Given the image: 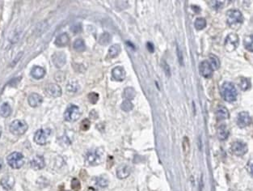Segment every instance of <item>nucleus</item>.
<instances>
[{"mask_svg":"<svg viewBox=\"0 0 253 191\" xmlns=\"http://www.w3.org/2000/svg\"><path fill=\"white\" fill-rule=\"evenodd\" d=\"M222 96L227 102H233L236 100L238 92L235 85L231 82H225L221 87Z\"/></svg>","mask_w":253,"mask_h":191,"instance_id":"nucleus-1","label":"nucleus"},{"mask_svg":"<svg viewBox=\"0 0 253 191\" xmlns=\"http://www.w3.org/2000/svg\"><path fill=\"white\" fill-rule=\"evenodd\" d=\"M243 21V16L242 12L236 9L229 10L227 12V22L230 27L236 28L240 25Z\"/></svg>","mask_w":253,"mask_h":191,"instance_id":"nucleus-2","label":"nucleus"},{"mask_svg":"<svg viewBox=\"0 0 253 191\" xmlns=\"http://www.w3.org/2000/svg\"><path fill=\"white\" fill-rule=\"evenodd\" d=\"M103 160V152L100 149H95V150L89 151L87 154L86 155L85 162L87 165L90 166H95V165H100Z\"/></svg>","mask_w":253,"mask_h":191,"instance_id":"nucleus-3","label":"nucleus"},{"mask_svg":"<svg viewBox=\"0 0 253 191\" xmlns=\"http://www.w3.org/2000/svg\"><path fill=\"white\" fill-rule=\"evenodd\" d=\"M7 161L9 166H11L12 169H18L24 165V157L20 152H15L9 155L7 158Z\"/></svg>","mask_w":253,"mask_h":191,"instance_id":"nucleus-4","label":"nucleus"},{"mask_svg":"<svg viewBox=\"0 0 253 191\" xmlns=\"http://www.w3.org/2000/svg\"><path fill=\"white\" fill-rule=\"evenodd\" d=\"M51 134H52V130L50 129H40L35 133L34 142L38 145H46L50 140Z\"/></svg>","mask_w":253,"mask_h":191,"instance_id":"nucleus-5","label":"nucleus"},{"mask_svg":"<svg viewBox=\"0 0 253 191\" xmlns=\"http://www.w3.org/2000/svg\"><path fill=\"white\" fill-rule=\"evenodd\" d=\"M28 126L24 120H15L10 125V131L15 135H22L28 130Z\"/></svg>","mask_w":253,"mask_h":191,"instance_id":"nucleus-6","label":"nucleus"},{"mask_svg":"<svg viewBox=\"0 0 253 191\" xmlns=\"http://www.w3.org/2000/svg\"><path fill=\"white\" fill-rule=\"evenodd\" d=\"M81 116L80 109L75 104H70L64 113V118L70 122H76Z\"/></svg>","mask_w":253,"mask_h":191,"instance_id":"nucleus-7","label":"nucleus"},{"mask_svg":"<svg viewBox=\"0 0 253 191\" xmlns=\"http://www.w3.org/2000/svg\"><path fill=\"white\" fill-rule=\"evenodd\" d=\"M239 44V38L238 35L235 33H230L225 40V48L228 52L235 50Z\"/></svg>","mask_w":253,"mask_h":191,"instance_id":"nucleus-8","label":"nucleus"},{"mask_svg":"<svg viewBox=\"0 0 253 191\" xmlns=\"http://www.w3.org/2000/svg\"><path fill=\"white\" fill-rule=\"evenodd\" d=\"M231 150L234 155L237 156H243L247 152V145L242 141L234 142L231 147Z\"/></svg>","mask_w":253,"mask_h":191,"instance_id":"nucleus-9","label":"nucleus"},{"mask_svg":"<svg viewBox=\"0 0 253 191\" xmlns=\"http://www.w3.org/2000/svg\"><path fill=\"white\" fill-rule=\"evenodd\" d=\"M252 122L251 116L247 112H241L237 117V125L240 128H244L246 126H250Z\"/></svg>","mask_w":253,"mask_h":191,"instance_id":"nucleus-10","label":"nucleus"},{"mask_svg":"<svg viewBox=\"0 0 253 191\" xmlns=\"http://www.w3.org/2000/svg\"><path fill=\"white\" fill-rule=\"evenodd\" d=\"M52 61L57 68L62 67L66 63V56L63 52H56L52 56Z\"/></svg>","mask_w":253,"mask_h":191,"instance_id":"nucleus-11","label":"nucleus"},{"mask_svg":"<svg viewBox=\"0 0 253 191\" xmlns=\"http://www.w3.org/2000/svg\"><path fill=\"white\" fill-rule=\"evenodd\" d=\"M46 93L51 97L56 98L62 96V91L59 85L55 84V83H50L46 87Z\"/></svg>","mask_w":253,"mask_h":191,"instance_id":"nucleus-12","label":"nucleus"},{"mask_svg":"<svg viewBox=\"0 0 253 191\" xmlns=\"http://www.w3.org/2000/svg\"><path fill=\"white\" fill-rule=\"evenodd\" d=\"M200 72H201V75L205 77L206 79L211 78L214 73L211 66L210 65V63L208 61H203L201 62L200 64Z\"/></svg>","mask_w":253,"mask_h":191,"instance_id":"nucleus-13","label":"nucleus"},{"mask_svg":"<svg viewBox=\"0 0 253 191\" xmlns=\"http://www.w3.org/2000/svg\"><path fill=\"white\" fill-rule=\"evenodd\" d=\"M126 72L123 67L118 66L112 70V77L114 80L123 81L126 79Z\"/></svg>","mask_w":253,"mask_h":191,"instance_id":"nucleus-14","label":"nucleus"},{"mask_svg":"<svg viewBox=\"0 0 253 191\" xmlns=\"http://www.w3.org/2000/svg\"><path fill=\"white\" fill-rule=\"evenodd\" d=\"M31 168L34 170H41L45 168L46 166V162H45V159L41 156H37L31 161L30 162Z\"/></svg>","mask_w":253,"mask_h":191,"instance_id":"nucleus-15","label":"nucleus"},{"mask_svg":"<svg viewBox=\"0 0 253 191\" xmlns=\"http://www.w3.org/2000/svg\"><path fill=\"white\" fill-rule=\"evenodd\" d=\"M131 169L129 165H121L117 169V177L119 179H125L130 175Z\"/></svg>","mask_w":253,"mask_h":191,"instance_id":"nucleus-16","label":"nucleus"},{"mask_svg":"<svg viewBox=\"0 0 253 191\" xmlns=\"http://www.w3.org/2000/svg\"><path fill=\"white\" fill-rule=\"evenodd\" d=\"M43 101V98L41 95L37 93H32L28 98V102L31 107L35 108L41 105V104Z\"/></svg>","mask_w":253,"mask_h":191,"instance_id":"nucleus-17","label":"nucleus"},{"mask_svg":"<svg viewBox=\"0 0 253 191\" xmlns=\"http://www.w3.org/2000/svg\"><path fill=\"white\" fill-rule=\"evenodd\" d=\"M46 70L43 67H39V66H35L31 70L30 74L33 79H41L46 75Z\"/></svg>","mask_w":253,"mask_h":191,"instance_id":"nucleus-18","label":"nucleus"},{"mask_svg":"<svg viewBox=\"0 0 253 191\" xmlns=\"http://www.w3.org/2000/svg\"><path fill=\"white\" fill-rule=\"evenodd\" d=\"M0 183L3 189L6 190H10L13 188L15 185V179L12 176H5L2 178Z\"/></svg>","mask_w":253,"mask_h":191,"instance_id":"nucleus-19","label":"nucleus"},{"mask_svg":"<svg viewBox=\"0 0 253 191\" xmlns=\"http://www.w3.org/2000/svg\"><path fill=\"white\" fill-rule=\"evenodd\" d=\"M70 42V37L67 33H62L58 35L55 39V45L58 47H65Z\"/></svg>","mask_w":253,"mask_h":191,"instance_id":"nucleus-20","label":"nucleus"},{"mask_svg":"<svg viewBox=\"0 0 253 191\" xmlns=\"http://www.w3.org/2000/svg\"><path fill=\"white\" fill-rule=\"evenodd\" d=\"M229 135L230 131L225 124H223L220 126H219V128L217 130V135H218L219 140L224 141V140L227 139V138L229 137Z\"/></svg>","mask_w":253,"mask_h":191,"instance_id":"nucleus-21","label":"nucleus"},{"mask_svg":"<svg viewBox=\"0 0 253 191\" xmlns=\"http://www.w3.org/2000/svg\"><path fill=\"white\" fill-rule=\"evenodd\" d=\"M230 117L228 109L224 105H219L216 109V117L219 120L228 119Z\"/></svg>","mask_w":253,"mask_h":191,"instance_id":"nucleus-22","label":"nucleus"},{"mask_svg":"<svg viewBox=\"0 0 253 191\" xmlns=\"http://www.w3.org/2000/svg\"><path fill=\"white\" fill-rule=\"evenodd\" d=\"M121 46L118 44H114L108 49V56L109 59H114L116 57H117L120 55L121 53Z\"/></svg>","mask_w":253,"mask_h":191,"instance_id":"nucleus-23","label":"nucleus"},{"mask_svg":"<svg viewBox=\"0 0 253 191\" xmlns=\"http://www.w3.org/2000/svg\"><path fill=\"white\" fill-rule=\"evenodd\" d=\"M209 63L210 65L211 66L213 71H216V70H219V67H220V61H219V59L216 55H211L209 57Z\"/></svg>","mask_w":253,"mask_h":191,"instance_id":"nucleus-24","label":"nucleus"},{"mask_svg":"<svg viewBox=\"0 0 253 191\" xmlns=\"http://www.w3.org/2000/svg\"><path fill=\"white\" fill-rule=\"evenodd\" d=\"M11 108L8 103H3L0 108V115L2 117H7L11 115Z\"/></svg>","mask_w":253,"mask_h":191,"instance_id":"nucleus-25","label":"nucleus"},{"mask_svg":"<svg viewBox=\"0 0 253 191\" xmlns=\"http://www.w3.org/2000/svg\"><path fill=\"white\" fill-rule=\"evenodd\" d=\"M74 49L78 52H83L86 50V45L82 39H77L73 44Z\"/></svg>","mask_w":253,"mask_h":191,"instance_id":"nucleus-26","label":"nucleus"},{"mask_svg":"<svg viewBox=\"0 0 253 191\" xmlns=\"http://www.w3.org/2000/svg\"><path fill=\"white\" fill-rule=\"evenodd\" d=\"M136 96V91L134 87H128L124 90V96L126 100H133Z\"/></svg>","mask_w":253,"mask_h":191,"instance_id":"nucleus-27","label":"nucleus"},{"mask_svg":"<svg viewBox=\"0 0 253 191\" xmlns=\"http://www.w3.org/2000/svg\"><path fill=\"white\" fill-rule=\"evenodd\" d=\"M112 37L108 33H104L100 35V38H99V43L102 46H107L108 44L110 43Z\"/></svg>","mask_w":253,"mask_h":191,"instance_id":"nucleus-28","label":"nucleus"},{"mask_svg":"<svg viewBox=\"0 0 253 191\" xmlns=\"http://www.w3.org/2000/svg\"><path fill=\"white\" fill-rule=\"evenodd\" d=\"M206 20L205 18L203 17H198L196 19L194 22V26L195 28H197V30H201V29H204V28L206 27Z\"/></svg>","mask_w":253,"mask_h":191,"instance_id":"nucleus-29","label":"nucleus"},{"mask_svg":"<svg viewBox=\"0 0 253 191\" xmlns=\"http://www.w3.org/2000/svg\"><path fill=\"white\" fill-rule=\"evenodd\" d=\"M239 87L243 91H247L251 87V82L248 79L241 78L239 81Z\"/></svg>","mask_w":253,"mask_h":191,"instance_id":"nucleus-30","label":"nucleus"},{"mask_svg":"<svg viewBox=\"0 0 253 191\" xmlns=\"http://www.w3.org/2000/svg\"><path fill=\"white\" fill-rule=\"evenodd\" d=\"M78 87H78V83L75 82V81H70L66 86L67 91H69V92H71V93L77 92V91L78 90Z\"/></svg>","mask_w":253,"mask_h":191,"instance_id":"nucleus-31","label":"nucleus"},{"mask_svg":"<svg viewBox=\"0 0 253 191\" xmlns=\"http://www.w3.org/2000/svg\"><path fill=\"white\" fill-rule=\"evenodd\" d=\"M244 46L247 50H249L250 52L253 51V46H252V36L248 35L245 37L244 38Z\"/></svg>","mask_w":253,"mask_h":191,"instance_id":"nucleus-32","label":"nucleus"},{"mask_svg":"<svg viewBox=\"0 0 253 191\" xmlns=\"http://www.w3.org/2000/svg\"><path fill=\"white\" fill-rule=\"evenodd\" d=\"M121 109L124 110L125 112H130L134 109V104L133 103L129 100H124L122 104H121Z\"/></svg>","mask_w":253,"mask_h":191,"instance_id":"nucleus-33","label":"nucleus"},{"mask_svg":"<svg viewBox=\"0 0 253 191\" xmlns=\"http://www.w3.org/2000/svg\"><path fill=\"white\" fill-rule=\"evenodd\" d=\"M87 98H88V100L90 101V103L91 104H96L97 101L99 100V94L96 93V92H90L87 96Z\"/></svg>","mask_w":253,"mask_h":191,"instance_id":"nucleus-34","label":"nucleus"},{"mask_svg":"<svg viewBox=\"0 0 253 191\" xmlns=\"http://www.w3.org/2000/svg\"><path fill=\"white\" fill-rule=\"evenodd\" d=\"M183 150L185 154H188L190 150V144H189V139L188 137H184L183 139Z\"/></svg>","mask_w":253,"mask_h":191,"instance_id":"nucleus-35","label":"nucleus"},{"mask_svg":"<svg viewBox=\"0 0 253 191\" xmlns=\"http://www.w3.org/2000/svg\"><path fill=\"white\" fill-rule=\"evenodd\" d=\"M90 126H91V122H90V121L87 118H86V119L82 120V122H81L80 128H81V130L82 131H87V130H89Z\"/></svg>","mask_w":253,"mask_h":191,"instance_id":"nucleus-36","label":"nucleus"},{"mask_svg":"<svg viewBox=\"0 0 253 191\" xmlns=\"http://www.w3.org/2000/svg\"><path fill=\"white\" fill-rule=\"evenodd\" d=\"M210 6L212 7L213 9L215 10H219V9H222L223 6V1H210Z\"/></svg>","mask_w":253,"mask_h":191,"instance_id":"nucleus-37","label":"nucleus"},{"mask_svg":"<svg viewBox=\"0 0 253 191\" xmlns=\"http://www.w3.org/2000/svg\"><path fill=\"white\" fill-rule=\"evenodd\" d=\"M96 183H97V185L99 186L102 187V188H104V187H106L107 185H108V181L106 178L102 177H99L96 179Z\"/></svg>","mask_w":253,"mask_h":191,"instance_id":"nucleus-38","label":"nucleus"},{"mask_svg":"<svg viewBox=\"0 0 253 191\" xmlns=\"http://www.w3.org/2000/svg\"><path fill=\"white\" fill-rule=\"evenodd\" d=\"M80 182L77 179V178H74L73 180L71 181V188L72 189H74V191H78V189H80Z\"/></svg>","mask_w":253,"mask_h":191,"instance_id":"nucleus-39","label":"nucleus"},{"mask_svg":"<svg viewBox=\"0 0 253 191\" xmlns=\"http://www.w3.org/2000/svg\"><path fill=\"white\" fill-rule=\"evenodd\" d=\"M162 67L164 71V72L166 73V75L167 76H171V70H170V67H169L168 64L166 63L165 61H163L162 63Z\"/></svg>","mask_w":253,"mask_h":191,"instance_id":"nucleus-40","label":"nucleus"},{"mask_svg":"<svg viewBox=\"0 0 253 191\" xmlns=\"http://www.w3.org/2000/svg\"><path fill=\"white\" fill-rule=\"evenodd\" d=\"M81 30H82V28H81V25H80V24H76V25L72 27V28H71V31L74 33H80Z\"/></svg>","mask_w":253,"mask_h":191,"instance_id":"nucleus-41","label":"nucleus"},{"mask_svg":"<svg viewBox=\"0 0 253 191\" xmlns=\"http://www.w3.org/2000/svg\"><path fill=\"white\" fill-rule=\"evenodd\" d=\"M247 171L249 172V173L251 174V175H252V161L251 160H250L249 161V162L247 163Z\"/></svg>","mask_w":253,"mask_h":191,"instance_id":"nucleus-42","label":"nucleus"},{"mask_svg":"<svg viewBox=\"0 0 253 191\" xmlns=\"http://www.w3.org/2000/svg\"><path fill=\"white\" fill-rule=\"evenodd\" d=\"M147 50H149V52L154 53V51H155V46H154V45L151 43V42H147Z\"/></svg>","mask_w":253,"mask_h":191,"instance_id":"nucleus-43","label":"nucleus"},{"mask_svg":"<svg viewBox=\"0 0 253 191\" xmlns=\"http://www.w3.org/2000/svg\"><path fill=\"white\" fill-rule=\"evenodd\" d=\"M177 53L178 56H179V60H180V63L181 65H183V57H182V53L180 51V49L177 47Z\"/></svg>","mask_w":253,"mask_h":191,"instance_id":"nucleus-44","label":"nucleus"},{"mask_svg":"<svg viewBox=\"0 0 253 191\" xmlns=\"http://www.w3.org/2000/svg\"><path fill=\"white\" fill-rule=\"evenodd\" d=\"M90 117H92L93 119H96V118L98 117L97 113H96L95 110H91V113H90Z\"/></svg>","mask_w":253,"mask_h":191,"instance_id":"nucleus-45","label":"nucleus"},{"mask_svg":"<svg viewBox=\"0 0 253 191\" xmlns=\"http://www.w3.org/2000/svg\"><path fill=\"white\" fill-rule=\"evenodd\" d=\"M192 7H193V11H195L196 12H199V11H201V8H200L199 7H197V6H192Z\"/></svg>","mask_w":253,"mask_h":191,"instance_id":"nucleus-46","label":"nucleus"},{"mask_svg":"<svg viewBox=\"0 0 253 191\" xmlns=\"http://www.w3.org/2000/svg\"><path fill=\"white\" fill-rule=\"evenodd\" d=\"M2 168H3V162L2 159H0V170H2Z\"/></svg>","mask_w":253,"mask_h":191,"instance_id":"nucleus-47","label":"nucleus"},{"mask_svg":"<svg viewBox=\"0 0 253 191\" xmlns=\"http://www.w3.org/2000/svg\"><path fill=\"white\" fill-rule=\"evenodd\" d=\"M1 135H2V132H1V130H0V137H1Z\"/></svg>","mask_w":253,"mask_h":191,"instance_id":"nucleus-48","label":"nucleus"}]
</instances>
